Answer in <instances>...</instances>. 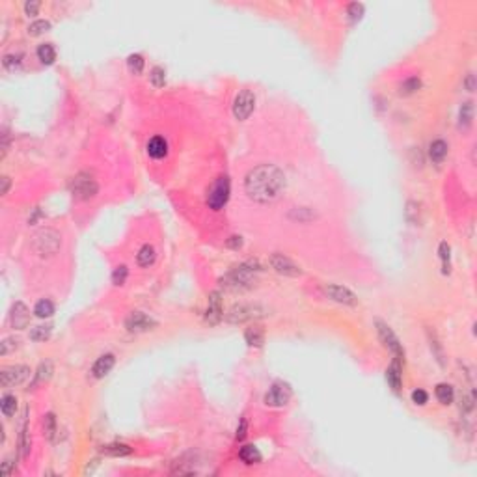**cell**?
<instances>
[{"label":"cell","instance_id":"obj_1","mask_svg":"<svg viewBox=\"0 0 477 477\" xmlns=\"http://www.w3.org/2000/svg\"><path fill=\"white\" fill-rule=\"evenodd\" d=\"M285 190V173L274 164H259L244 177V192L255 203H270Z\"/></svg>","mask_w":477,"mask_h":477},{"label":"cell","instance_id":"obj_2","mask_svg":"<svg viewBox=\"0 0 477 477\" xmlns=\"http://www.w3.org/2000/svg\"><path fill=\"white\" fill-rule=\"evenodd\" d=\"M253 267H255V263H242V265H239V267H233V269L228 272V276L222 278L220 282H222V285H226L228 289H233V291L250 287V285L255 282Z\"/></svg>","mask_w":477,"mask_h":477},{"label":"cell","instance_id":"obj_3","mask_svg":"<svg viewBox=\"0 0 477 477\" xmlns=\"http://www.w3.org/2000/svg\"><path fill=\"white\" fill-rule=\"evenodd\" d=\"M32 248L40 255H54L60 250V235L54 230H41L34 235Z\"/></svg>","mask_w":477,"mask_h":477},{"label":"cell","instance_id":"obj_4","mask_svg":"<svg viewBox=\"0 0 477 477\" xmlns=\"http://www.w3.org/2000/svg\"><path fill=\"white\" fill-rule=\"evenodd\" d=\"M230 200V179L228 177H218L213 183L211 190L207 194V205L213 211H220Z\"/></svg>","mask_w":477,"mask_h":477},{"label":"cell","instance_id":"obj_5","mask_svg":"<svg viewBox=\"0 0 477 477\" xmlns=\"http://www.w3.org/2000/svg\"><path fill=\"white\" fill-rule=\"evenodd\" d=\"M97 181L88 175V173H79L73 181H71V192L75 194V198L79 200H90L93 196L97 194Z\"/></svg>","mask_w":477,"mask_h":477},{"label":"cell","instance_id":"obj_6","mask_svg":"<svg viewBox=\"0 0 477 477\" xmlns=\"http://www.w3.org/2000/svg\"><path fill=\"white\" fill-rule=\"evenodd\" d=\"M255 106V95L250 90H241L233 101V116L237 120H248Z\"/></svg>","mask_w":477,"mask_h":477},{"label":"cell","instance_id":"obj_7","mask_svg":"<svg viewBox=\"0 0 477 477\" xmlns=\"http://www.w3.org/2000/svg\"><path fill=\"white\" fill-rule=\"evenodd\" d=\"M377 332H379V338H380V341L384 343L386 349L390 352H393V356H395L397 360H402V358H405V351H402V345L399 343V339H397V336L393 334V330H391L388 324H384V322L377 321Z\"/></svg>","mask_w":477,"mask_h":477},{"label":"cell","instance_id":"obj_8","mask_svg":"<svg viewBox=\"0 0 477 477\" xmlns=\"http://www.w3.org/2000/svg\"><path fill=\"white\" fill-rule=\"evenodd\" d=\"M28 377L30 368H26V365H12V368H6L0 373V384H2V388H12V386L23 384Z\"/></svg>","mask_w":477,"mask_h":477},{"label":"cell","instance_id":"obj_9","mask_svg":"<svg viewBox=\"0 0 477 477\" xmlns=\"http://www.w3.org/2000/svg\"><path fill=\"white\" fill-rule=\"evenodd\" d=\"M291 399V388L285 382H274L272 388L265 395V405L267 407H283Z\"/></svg>","mask_w":477,"mask_h":477},{"label":"cell","instance_id":"obj_10","mask_svg":"<svg viewBox=\"0 0 477 477\" xmlns=\"http://www.w3.org/2000/svg\"><path fill=\"white\" fill-rule=\"evenodd\" d=\"M270 267L276 270L278 274H283V276H289V278H297L302 274V270H300L299 265H295L293 261L289 258H285L283 253H272L269 259Z\"/></svg>","mask_w":477,"mask_h":477},{"label":"cell","instance_id":"obj_11","mask_svg":"<svg viewBox=\"0 0 477 477\" xmlns=\"http://www.w3.org/2000/svg\"><path fill=\"white\" fill-rule=\"evenodd\" d=\"M125 326L129 332H148L155 326V321L150 315H145L144 311H132L125 319Z\"/></svg>","mask_w":477,"mask_h":477},{"label":"cell","instance_id":"obj_12","mask_svg":"<svg viewBox=\"0 0 477 477\" xmlns=\"http://www.w3.org/2000/svg\"><path fill=\"white\" fill-rule=\"evenodd\" d=\"M259 308L258 306H250V304H239V306H233L231 308V311L228 313V321L233 322V324H239V322H246V321H252V319H255V317H259L261 313H259Z\"/></svg>","mask_w":477,"mask_h":477},{"label":"cell","instance_id":"obj_13","mask_svg":"<svg viewBox=\"0 0 477 477\" xmlns=\"http://www.w3.org/2000/svg\"><path fill=\"white\" fill-rule=\"evenodd\" d=\"M322 291H324V295H326L328 299L336 300V302H339V304H345V306L356 304V297H354V293H351L349 289L341 287V285H334V283H330V285H324Z\"/></svg>","mask_w":477,"mask_h":477},{"label":"cell","instance_id":"obj_14","mask_svg":"<svg viewBox=\"0 0 477 477\" xmlns=\"http://www.w3.org/2000/svg\"><path fill=\"white\" fill-rule=\"evenodd\" d=\"M222 313H224V310H222V299H220V293L218 291H213V293L209 295V304H207V311H205V321H207L209 324H216V322H220V319H222Z\"/></svg>","mask_w":477,"mask_h":477},{"label":"cell","instance_id":"obj_15","mask_svg":"<svg viewBox=\"0 0 477 477\" xmlns=\"http://www.w3.org/2000/svg\"><path fill=\"white\" fill-rule=\"evenodd\" d=\"M114 363H116V356L112 352H106V354H103V356H99L97 360H95V363L92 365V375L95 379H103V377H106V375L112 371Z\"/></svg>","mask_w":477,"mask_h":477},{"label":"cell","instance_id":"obj_16","mask_svg":"<svg viewBox=\"0 0 477 477\" xmlns=\"http://www.w3.org/2000/svg\"><path fill=\"white\" fill-rule=\"evenodd\" d=\"M148 155L153 159V161H161L168 155V142L166 138L162 136H153V138L148 142Z\"/></svg>","mask_w":477,"mask_h":477},{"label":"cell","instance_id":"obj_17","mask_svg":"<svg viewBox=\"0 0 477 477\" xmlns=\"http://www.w3.org/2000/svg\"><path fill=\"white\" fill-rule=\"evenodd\" d=\"M10 321H12L13 328H26L30 322V311L28 308L23 304V302H17L13 306L12 315H10Z\"/></svg>","mask_w":477,"mask_h":477},{"label":"cell","instance_id":"obj_18","mask_svg":"<svg viewBox=\"0 0 477 477\" xmlns=\"http://www.w3.org/2000/svg\"><path fill=\"white\" fill-rule=\"evenodd\" d=\"M401 360H393V363H391L390 368L386 369V380H388V384L391 386V390L393 391H399L402 386V369H401Z\"/></svg>","mask_w":477,"mask_h":477},{"label":"cell","instance_id":"obj_19","mask_svg":"<svg viewBox=\"0 0 477 477\" xmlns=\"http://www.w3.org/2000/svg\"><path fill=\"white\" fill-rule=\"evenodd\" d=\"M448 157V144L444 140H434L429 145V159H431L434 164H442L444 159Z\"/></svg>","mask_w":477,"mask_h":477},{"label":"cell","instance_id":"obj_20","mask_svg":"<svg viewBox=\"0 0 477 477\" xmlns=\"http://www.w3.org/2000/svg\"><path fill=\"white\" fill-rule=\"evenodd\" d=\"M155 259H157V252L151 244H144V246L138 250V253H136V263H138L140 267H151V265L155 263Z\"/></svg>","mask_w":477,"mask_h":477},{"label":"cell","instance_id":"obj_21","mask_svg":"<svg viewBox=\"0 0 477 477\" xmlns=\"http://www.w3.org/2000/svg\"><path fill=\"white\" fill-rule=\"evenodd\" d=\"M35 56H38V60H40L43 65H51V63H54V60H56V51H54L52 43H43V45L38 47Z\"/></svg>","mask_w":477,"mask_h":477},{"label":"cell","instance_id":"obj_22","mask_svg":"<svg viewBox=\"0 0 477 477\" xmlns=\"http://www.w3.org/2000/svg\"><path fill=\"white\" fill-rule=\"evenodd\" d=\"M239 457H241L244 464H258V462H261V453H259V449L255 446H244V448H241Z\"/></svg>","mask_w":477,"mask_h":477},{"label":"cell","instance_id":"obj_23","mask_svg":"<svg viewBox=\"0 0 477 477\" xmlns=\"http://www.w3.org/2000/svg\"><path fill=\"white\" fill-rule=\"evenodd\" d=\"M434 395H436L438 402H442V405H451L455 399V391H453V386L449 384H438L436 390H434Z\"/></svg>","mask_w":477,"mask_h":477},{"label":"cell","instance_id":"obj_24","mask_svg":"<svg viewBox=\"0 0 477 477\" xmlns=\"http://www.w3.org/2000/svg\"><path fill=\"white\" fill-rule=\"evenodd\" d=\"M244 339H246V343L250 347H261L265 341V336H263V330L258 326H250L246 328V332H244Z\"/></svg>","mask_w":477,"mask_h":477},{"label":"cell","instance_id":"obj_25","mask_svg":"<svg viewBox=\"0 0 477 477\" xmlns=\"http://www.w3.org/2000/svg\"><path fill=\"white\" fill-rule=\"evenodd\" d=\"M0 410H2V414L6 416V418H12L13 414H15V410H17V399H15V395H2V399H0Z\"/></svg>","mask_w":477,"mask_h":477},{"label":"cell","instance_id":"obj_26","mask_svg":"<svg viewBox=\"0 0 477 477\" xmlns=\"http://www.w3.org/2000/svg\"><path fill=\"white\" fill-rule=\"evenodd\" d=\"M471 120H473V104L464 103L460 106V112H459V127L468 129V127L471 125Z\"/></svg>","mask_w":477,"mask_h":477},{"label":"cell","instance_id":"obj_27","mask_svg":"<svg viewBox=\"0 0 477 477\" xmlns=\"http://www.w3.org/2000/svg\"><path fill=\"white\" fill-rule=\"evenodd\" d=\"M420 88H421V81L418 79V77H408V79H405V81L401 82L399 92H401L402 95H410V93L418 92Z\"/></svg>","mask_w":477,"mask_h":477},{"label":"cell","instance_id":"obj_28","mask_svg":"<svg viewBox=\"0 0 477 477\" xmlns=\"http://www.w3.org/2000/svg\"><path fill=\"white\" fill-rule=\"evenodd\" d=\"M34 313H35V317H40V319H49V317L54 313V304L47 299L40 300L34 308Z\"/></svg>","mask_w":477,"mask_h":477},{"label":"cell","instance_id":"obj_29","mask_svg":"<svg viewBox=\"0 0 477 477\" xmlns=\"http://www.w3.org/2000/svg\"><path fill=\"white\" fill-rule=\"evenodd\" d=\"M103 453L110 455V457H127V455H131V448L125 444H110V446L103 448Z\"/></svg>","mask_w":477,"mask_h":477},{"label":"cell","instance_id":"obj_30","mask_svg":"<svg viewBox=\"0 0 477 477\" xmlns=\"http://www.w3.org/2000/svg\"><path fill=\"white\" fill-rule=\"evenodd\" d=\"M23 54L21 52H12V54H6V56L2 58V65L6 67L8 71H15L21 67V63H23Z\"/></svg>","mask_w":477,"mask_h":477},{"label":"cell","instance_id":"obj_31","mask_svg":"<svg viewBox=\"0 0 477 477\" xmlns=\"http://www.w3.org/2000/svg\"><path fill=\"white\" fill-rule=\"evenodd\" d=\"M127 67L132 75H140L144 71V56L142 54H131L127 58Z\"/></svg>","mask_w":477,"mask_h":477},{"label":"cell","instance_id":"obj_32","mask_svg":"<svg viewBox=\"0 0 477 477\" xmlns=\"http://www.w3.org/2000/svg\"><path fill=\"white\" fill-rule=\"evenodd\" d=\"M30 451V432H28V425L24 423L21 432H19V453L26 457Z\"/></svg>","mask_w":477,"mask_h":477},{"label":"cell","instance_id":"obj_33","mask_svg":"<svg viewBox=\"0 0 477 477\" xmlns=\"http://www.w3.org/2000/svg\"><path fill=\"white\" fill-rule=\"evenodd\" d=\"M51 332H52L51 324H47V326H35L30 330V339H32V341H45V339L51 338Z\"/></svg>","mask_w":477,"mask_h":477},{"label":"cell","instance_id":"obj_34","mask_svg":"<svg viewBox=\"0 0 477 477\" xmlns=\"http://www.w3.org/2000/svg\"><path fill=\"white\" fill-rule=\"evenodd\" d=\"M51 373H52V363L51 362H43L40 365V369H38V373H35L34 377V386L40 384V382H45V380L51 379Z\"/></svg>","mask_w":477,"mask_h":477},{"label":"cell","instance_id":"obj_35","mask_svg":"<svg viewBox=\"0 0 477 477\" xmlns=\"http://www.w3.org/2000/svg\"><path fill=\"white\" fill-rule=\"evenodd\" d=\"M43 431H45V436L49 438V440H52V438H54V434H56V431H58L56 418H54V414H47L45 416V420H43Z\"/></svg>","mask_w":477,"mask_h":477},{"label":"cell","instance_id":"obj_36","mask_svg":"<svg viewBox=\"0 0 477 477\" xmlns=\"http://www.w3.org/2000/svg\"><path fill=\"white\" fill-rule=\"evenodd\" d=\"M164 75H166V73H164V69H162V67H159V65H157V67H153V69L150 71L151 84H153L155 88H162V86H164V82H166V77H164Z\"/></svg>","mask_w":477,"mask_h":477},{"label":"cell","instance_id":"obj_37","mask_svg":"<svg viewBox=\"0 0 477 477\" xmlns=\"http://www.w3.org/2000/svg\"><path fill=\"white\" fill-rule=\"evenodd\" d=\"M51 28V23L49 21H34V23L28 26V34L30 35H41L43 32H47V30Z\"/></svg>","mask_w":477,"mask_h":477},{"label":"cell","instance_id":"obj_38","mask_svg":"<svg viewBox=\"0 0 477 477\" xmlns=\"http://www.w3.org/2000/svg\"><path fill=\"white\" fill-rule=\"evenodd\" d=\"M127 276H129V270H127V267H116L114 272H112V282L116 283V285H123L127 280Z\"/></svg>","mask_w":477,"mask_h":477},{"label":"cell","instance_id":"obj_39","mask_svg":"<svg viewBox=\"0 0 477 477\" xmlns=\"http://www.w3.org/2000/svg\"><path fill=\"white\" fill-rule=\"evenodd\" d=\"M438 252H440V259L444 261V272H448L449 270V258H451V253L449 252H451V248H449L448 242H442Z\"/></svg>","mask_w":477,"mask_h":477},{"label":"cell","instance_id":"obj_40","mask_svg":"<svg viewBox=\"0 0 477 477\" xmlns=\"http://www.w3.org/2000/svg\"><path fill=\"white\" fill-rule=\"evenodd\" d=\"M412 402H414V405H420V407H423V405H427V402H429V393H427L425 390L418 388V390L412 391Z\"/></svg>","mask_w":477,"mask_h":477},{"label":"cell","instance_id":"obj_41","mask_svg":"<svg viewBox=\"0 0 477 477\" xmlns=\"http://www.w3.org/2000/svg\"><path fill=\"white\" fill-rule=\"evenodd\" d=\"M412 214H416L414 218L416 222H420V203H416V201H408L407 203V220L410 222V218H412Z\"/></svg>","mask_w":477,"mask_h":477},{"label":"cell","instance_id":"obj_42","mask_svg":"<svg viewBox=\"0 0 477 477\" xmlns=\"http://www.w3.org/2000/svg\"><path fill=\"white\" fill-rule=\"evenodd\" d=\"M473 401H475L473 393H464L462 399H460V408H462V412H471V410H473Z\"/></svg>","mask_w":477,"mask_h":477},{"label":"cell","instance_id":"obj_43","mask_svg":"<svg viewBox=\"0 0 477 477\" xmlns=\"http://www.w3.org/2000/svg\"><path fill=\"white\" fill-rule=\"evenodd\" d=\"M17 343H19V341H17V339H15V338H8V339H4V341L0 343V354H2V356H6L8 352L12 351V347H17Z\"/></svg>","mask_w":477,"mask_h":477},{"label":"cell","instance_id":"obj_44","mask_svg":"<svg viewBox=\"0 0 477 477\" xmlns=\"http://www.w3.org/2000/svg\"><path fill=\"white\" fill-rule=\"evenodd\" d=\"M38 10H40V2H34V0H32V2H26V4H24V13H26L28 17L30 15H38Z\"/></svg>","mask_w":477,"mask_h":477},{"label":"cell","instance_id":"obj_45","mask_svg":"<svg viewBox=\"0 0 477 477\" xmlns=\"http://www.w3.org/2000/svg\"><path fill=\"white\" fill-rule=\"evenodd\" d=\"M363 12V6L362 4H351L349 6V13H351L352 21H356V19H360V15H362Z\"/></svg>","mask_w":477,"mask_h":477},{"label":"cell","instance_id":"obj_46","mask_svg":"<svg viewBox=\"0 0 477 477\" xmlns=\"http://www.w3.org/2000/svg\"><path fill=\"white\" fill-rule=\"evenodd\" d=\"M226 244H228V248H231V250H239V248L242 246V239H241V237L233 235V237H230V239H228V242H226Z\"/></svg>","mask_w":477,"mask_h":477},{"label":"cell","instance_id":"obj_47","mask_svg":"<svg viewBox=\"0 0 477 477\" xmlns=\"http://www.w3.org/2000/svg\"><path fill=\"white\" fill-rule=\"evenodd\" d=\"M464 86H466L468 92H473V90H475V77H473V73H470V75L466 77Z\"/></svg>","mask_w":477,"mask_h":477},{"label":"cell","instance_id":"obj_48","mask_svg":"<svg viewBox=\"0 0 477 477\" xmlns=\"http://www.w3.org/2000/svg\"><path fill=\"white\" fill-rule=\"evenodd\" d=\"M246 434V420H241V427H237V440H242Z\"/></svg>","mask_w":477,"mask_h":477},{"label":"cell","instance_id":"obj_49","mask_svg":"<svg viewBox=\"0 0 477 477\" xmlns=\"http://www.w3.org/2000/svg\"><path fill=\"white\" fill-rule=\"evenodd\" d=\"M2 181H4V189H2V194H6L8 189H10V177H4Z\"/></svg>","mask_w":477,"mask_h":477}]
</instances>
